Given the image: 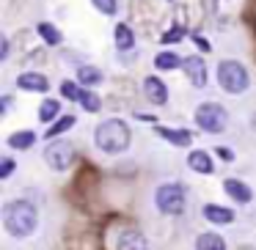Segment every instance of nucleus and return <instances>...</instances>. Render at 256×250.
I'll return each instance as SVG.
<instances>
[{"label":"nucleus","mask_w":256,"mask_h":250,"mask_svg":"<svg viewBox=\"0 0 256 250\" xmlns=\"http://www.w3.org/2000/svg\"><path fill=\"white\" fill-rule=\"evenodd\" d=\"M218 157H223V160H234V154L228 149H220V146H218Z\"/></svg>","instance_id":"obj_28"},{"label":"nucleus","mask_w":256,"mask_h":250,"mask_svg":"<svg viewBox=\"0 0 256 250\" xmlns=\"http://www.w3.org/2000/svg\"><path fill=\"white\" fill-rule=\"evenodd\" d=\"M196 250H226V239L220 237V234H198L196 237Z\"/></svg>","instance_id":"obj_17"},{"label":"nucleus","mask_w":256,"mask_h":250,"mask_svg":"<svg viewBox=\"0 0 256 250\" xmlns=\"http://www.w3.org/2000/svg\"><path fill=\"white\" fill-rule=\"evenodd\" d=\"M102 80H105V77H102V72L96 66H80L78 69V83L80 85H88V88H91V85H100Z\"/></svg>","instance_id":"obj_19"},{"label":"nucleus","mask_w":256,"mask_h":250,"mask_svg":"<svg viewBox=\"0 0 256 250\" xmlns=\"http://www.w3.org/2000/svg\"><path fill=\"white\" fill-rule=\"evenodd\" d=\"M218 85L226 94H242L250 85V74L240 61H220L218 63Z\"/></svg>","instance_id":"obj_3"},{"label":"nucleus","mask_w":256,"mask_h":250,"mask_svg":"<svg viewBox=\"0 0 256 250\" xmlns=\"http://www.w3.org/2000/svg\"><path fill=\"white\" fill-rule=\"evenodd\" d=\"M44 162L58 173L66 171V168L74 162V146L69 143V140H52V143L44 149Z\"/></svg>","instance_id":"obj_6"},{"label":"nucleus","mask_w":256,"mask_h":250,"mask_svg":"<svg viewBox=\"0 0 256 250\" xmlns=\"http://www.w3.org/2000/svg\"><path fill=\"white\" fill-rule=\"evenodd\" d=\"M17 85L22 91H34V94H47L50 91V80L39 72H22L17 77Z\"/></svg>","instance_id":"obj_10"},{"label":"nucleus","mask_w":256,"mask_h":250,"mask_svg":"<svg viewBox=\"0 0 256 250\" xmlns=\"http://www.w3.org/2000/svg\"><path fill=\"white\" fill-rule=\"evenodd\" d=\"M58 113H61V105H58L56 99H44L39 105V121L42 124H52L58 118Z\"/></svg>","instance_id":"obj_20"},{"label":"nucleus","mask_w":256,"mask_h":250,"mask_svg":"<svg viewBox=\"0 0 256 250\" xmlns=\"http://www.w3.org/2000/svg\"><path fill=\"white\" fill-rule=\"evenodd\" d=\"M91 3H94V8H96V11H100V14H108V17H113V14H116L118 11V3H116V0H91Z\"/></svg>","instance_id":"obj_25"},{"label":"nucleus","mask_w":256,"mask_h":250,"mask_svg":"<svg viewBox=\"0 0 256 250\" xmlns=\"http://www.w3.org/2000/svg\"><path fill=\"white\" fill-rule=\"evenodd\" d=\"M130 127L118 118H110V121H102L100 127L94 129V146L102 151V154H124L130 149Z\"/></svg>","instance_id":"obj_2"},{"label":"nucleus","mask_w":256,"mask_h":250,"mask_svg":"<svg viewBox=\"0 0 256 250\" xmlns=\"http://www.w3.org/2000/svg\"><path fill=\"white\" fill-rule=\"evenodd\" d=\"M3 58H8V39H3V52H0Z\"/></svg>","instance_id":"obj_30"},{"label":"nucleus","mask_w":256,"mask_h":250,"mask_svg":"<svg viewBox=\"0 0 256 250\" xmlns=\"http://www.w3.org/2000/svg\"><path fill=\"white\" fill-rule=\"evenodd\" d=\"M154 132L160 135V138H166L171 146H179V149H184V146L193 143V135L188 132V129H168V127H154Z\"/></svg>","instance_id":"obj_14"},{"label":"nucleus","mask_w":256,"mask_h":250,"mask_svg":"<svg viewBox=\"0 0 256 250\" xmlns=\"http://www.w3.org/2000/svg\"><path fill=\"white\" fill-rule=\"evenodd\" d=\"M188 165H190V171L193 173H201V176H210L212 171H215V162H212V157L206 154V151H190V157H188Z\"/></svg>","instance_id":"obj_12"},{"label":"nucleus","mask_w":256,"mask_h":250,"mask_svg":"<svg viewBox=\"0 0 256 250\" xmlns=\"http://www.w3.org/2000/svg\"><path fill=\"white\" fill-rule=\"evenodd\" d=\"M193 121L198 124V129H204V132L220 135V132H226V127H228V110L223 105H218V102H204V105L196 107Z\"/></svg>","instance_id":"obj_4"},{"label":"nucleus","mask_w":256,"mask_h":250,"mask_svg":"<svg viewBox=\"0 0 256 250\" xmlns=\"http://www.w3.org/2000/svg\"><path fill=\"white\" fill-rule=\"evenodd\" d=\"M36 30H39V36L44 39V44H50V47L61 44V30H58L52 22H39V28H36Z\"/></svg>","instance_id":"obj_21"},{"label":"nucleus","mask_w":256,"mask_h":250,"mask_svg":"<svg viewBox=\"0 0 256 250\" xmlns=\"http://www.w3.org/2000/svg\"><path fill=\"white\" fill-rule=\"evenodd\" d=\"M116 250H149V242L140 231L135 228H124L116 239Z\"/></svg>","instance_id":"obj_9"},{"label":"nucleus","mask_w":256,"mask_h":250,"mask_svg":"<svg viewBox=\"0 0 256 250\" xmlns=\"http://www.w3.org/2000/svg\"><path fill=\"white\" fill-rule=\"evenodd\" d=\"M80 91L83 88H80L74 80H64L61 83V96H66L69 102H80Z\"/></svg>","instance_id":"obj_24"},{"label":"nucleus","mask_w":256,"mask_h":250,"mask_svg":"<svg viewBox=\"0 0 256 250\" xmlns=\"http://www.w3.org/2000/svg\"><path fill=\"white\" fill-rule=\"evenodd\" d=\"M113 41H116V50H122V52L132 50V47H135V33H132V28H130V25H124V22H118L116 30H113Z\"/></svg>","instance_id":"obj_15"},{"label":"nucleus","mask_w":256,"mask_h":250,"mask_svg":"<svg viewBox=\"0 0 256 250\" xmlns=\"http://www.w3.org/2000/svg\"><path fill=\"white\" fill-rule=\"evenodd\" d=\"M204 217H206V223H212V226H228V223L234 220V212L228 209V206L206 204L204 206Z\"/></svg>","instance_id":"obj_13"},{"label":"nucleus","mask_w":256,"mask_h":250,"mask_svg":"<svg viewBox=\"0 0 256 250\" xmlns=\"http://www.w3.org/2000/svg\"><path fill=\"white\" fill-rule=\"evenodd\" d=\"M3 228L8 237L25 239L39 228V212L30 201H8L3 206Z\"/></svg>","instance_id":"obj_1"},{"label":"nucleus","mask_w":256,"mask_h":250,"mask_svg":"<svg viewBox=\"0 0 256 250\" xmlns=\"http://www.w3.org/2000/svg\"><path fill=\"white\" fill-rule=\"evenodd\" d=\"M0 162H3V165H0V179H8L14 173V160L12 157H3Z\"/></svg>","instance_id":"obj_27"},{"label":"nucleus","mask_w":256,"mask_h":250,"mask_svg":"<svg viewBox=\"0 0 256 250\" xmlns=\"http://www.w3.org/2000/svg\"><path fill=\"white\" fill-rule=\"evenodd\" d=\"M223 190H226V195L234 201V204H242L245 206V204L254 201V190H250L242 179H226V182H223Z\"/></svg>","instance_id":"obj_8"},{"label":"nucleus","mask_w":256,"mask_h":250,"mask_svg":"<svg viewBox=\"0 0 256 250\" xmlns=\"http://www.w3.org/2000/svg\"><path fill=\"white\" fill-rule=\"evenodd\" d=\"M182 69H184L188 80L196 85V88H204V85H206V63H204V58H198V55L184 58V61H182Z\"/></svg>","instance_id":"obj_7"},{"label":"nucleus","mask_w":256,"mask_h":250,"mask_svg":"<svg viewBox=\"0 0 256 250\" xmlns=\"http://www.w3.org/2000/svg\"><path fill=\"white\" fill-rule=\"evenodd\" d=\"M144 94H146V99L152 102V105H166L168 102V88H166V83H162L160 77H146L144 80Z\"/></svg>","instance_id":"obj_11"},{"label":"nucleus","mask_w":256,"mask_h":250,"mask_svg":"<svg viewBox=\"0 0 256 250\" xmlns=\"http://www.w3.org/2000/svg\"><path fill=\"white\" fill-rule=\"evenodd\" d=\"M80 105H83V110H88V113H100L102 110V99L88 88L80 91Z\"/></svg>","instance_id":"obj_23"},{"label":"nucleus","mask_w":256,"mask_h":250,"mask_svg":"<svg viewBox=\"0 0 256 250\" xmlns=\"http://www.w3.org/2000/svg\"><path fill=\"white\" fill-rule=\"evenodd\" d=\"M182 39H184V28H182V25H174L168 33H162V44H174V41L179 44Z\"/></svg>","instance_id":"obj_26"},{"label":"nucleus","mask_w":256,"mask_h":250,"mask_svg":"<svg viewBox=\"0 0 256 250\" xmlns=\"http://www.w3.org/2000/svg\"><path fill=\"white\" fill-rule=\"evenodd\" d=\"M34 143H36V132H30V129L8 135V149H14V151H28V149H34Z\"/></svg>","instance_id":"obj_16"},{"label":"nucleus","mask_w":256,"mask_h":250,"mask_svg":"<svg viewBox=\"0 0 256 250\" xmlns=\"http://www.w3.org/2000/svg\"><path fill=\"white\" fill-rule=\"evenodd\" d=\"M154 66L160 69V72H168V69L182 66V58H179L176 52H160V55L154 58Z\"/></svg>","instance_id":"obj_22"},{"label":"nucleus","mask_w":256,"mask_h":250,"mask_svg":"<svg viewBox=\"0 0 256 250\" xmlns=\"http://www.w3.org/2000/svg\"><path fill=\"white\" fill-rule=\"evenodd\" d=\"M74 124H78V118H74V116H61V118H56V121L50 124V129L44 132V138H47V140L61 138V135H66L69 129L74 127Z\"/></svg>","instance_id":"obj_18"},{"label":"nucleus","mask_w":256,"mask_h":250,"mask_svg":"<svg viewBox=\"0 0 256 250\" xmlns=\"http://www.w3.org/2000/svg\"><path fill=\"white\" fill-rule=\"evenodd\" d=\"M154 204L162 215H182L188 204V190L182 184H160L154 190Z\"/></svg>","instance_id":"obj_5"},{"label":"nucleus","mask_w":256,"mask_h":250,"mask_svg":"<svg viewBox=\"0 0 256 250\" xmlns=\"http://www.w3.org/2000/svg\"><path fill=\"white\" fill-rule=\"evenodd\" d=\"M193 41H196V44H198V47H201V50H204V52H206V50H210V44H206V41H204V39H201V36H198V33H196V36H193Z\"/></svg>","instance_id":"obj_29"}]
</instances>
